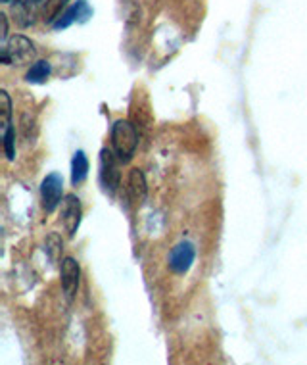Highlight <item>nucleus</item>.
<instances>
[{"label": "nucleus", "instance_id": "nucleus-3", "mask_svg": "<svg viewBox=\"0 0 307 365\" xmlns=\"http://www.w3.org/2000/svg\"><path fill=\"white\" fill-rule=\"evenodd\" d=\"M121 160L118 154L110 148H102L100 152V181L104 189L110 195H115V190L120 189L121 185Z\"/></svg>", "mask_w": 307, "mask_h": 365}, {"label": "nucleus", "instance_id": "nucleus-13", "mask_svg": "<svg viewBox=\"0 0 307 365\" xmlns=\"http://www.w3.org/2000/svg\"><path fill=\"white\" fill-rule=\"evenodd\" d=\"M0 101H2V118H4V129L8 125H12V101L8 96L6 91H0Z\"/></svg>", "mask_w": 307, "mask_h": 365}, {"label": "nucleus", "instance_id": "nucleus-8", "mask_svg": "<svg viewBox=\"0 0 307 365\" xmlns=\"http://www.w3.org/2000/svg\"><path fill=\"white\" fill-rule=\"evenodd\" d=\"M60 279H62V290L69 302L76 298L81 281V267L73 258H63L60 265Z\"/></svg>", "mask_w": 307, "mask_h": 365}, {"label": "nucleus", "instance_id": "nucleus-5", "mask_svg": "<svg viewBox=\"0 0 307 365\" xmlns=\"http://www.w3.org/2000/svg\"><path fill=\"white\" fill-rule=\"evenodd\" d=\"M90 18H93V8L88 6L87 0H77L71 6L66 8V12H62L54 19L52 27L60 31V29H68L73 24H85Z\"/></svg>", "mask_w": 307, "mask_h": 365}, {"label": "nucleus", "instance_id": "nucleus-10", "mask_svg": "<svg viewBox=\"0 0 307 365\" xmlns=\"http://www.w3.org/2000/svg\"><path fill=\"white\" fill-rule=\"evenodd\" d=\"M88 175V158L83 150H77L71 160V182L73 185H81Z\"/></svg>", "mask_w": 307, "mask_h": 365}, {"label": "nucleus", "instance_id": "nucleus-12", "mask_svg": "<svg viewBox=\"0 0 307 365\" xmlns=\"http://www.w3.org/2000/svg\"><path fill=\"white\" fill-rule=\"evenodd\" d=\"M4 152H6L8 160L16 158V129L12 125L4 129Z\"/></svg>", "mask_w": 307, "mask_h": 365}, {"label": "nucleus", "instance_id": "nucleus-4", "mask_svg": "<svg viewBox=\"0 0 307 365\" xmlns=\"http://www.w3.org/2000/svg\"><path fill=\"white\" fill-rule=\"evenodd\" d=\"M63 196V179L60 173H51L41 182V202L46 214H52L62 204Z\"/></svg>", "mask_w": 307, "mask_h": 365}, {"label": "nucleus", "instance_id": "nucleus-14", "mask_svg": "<svg viewBox=\"0 0 307 365\" xmlns=\"http://www.w3.org/2000/svg\"><path fill=\"white\" fill-rule=\"evenodd\" d=\"M0 19H2V43L8 41V18L6 14H0Z\"/></svg>", "mask_w": 307, "mask_h": 365}, {"label": "nucleus", "instance_id": "nucleus-7", "mask_svg": "<svg viewBox=\"0 0 307 365\" xmlns=\"http://www.w3.org/2000/svg\"><path fill=\"white\" fill-rule=\"evenodd\" d=\"M83 217L81 200L76 195H68L62 200V223L69 237H76Z\"/></svg>", "mask_w": 307, "mask_h": 365}, {"label": "nucleus", "instance_id": "nucleus-1", "mask_svg": "<svg viewBox=\"0 0 307 365\" xmlns=\"http://www.w3.org/2000/svg\"><path fill=\"white\" fill-rule=\"evenodd\" d=\"M138 146L137 127L129 120H118L112 127V150L118 154L121 164H129Z\"/></svg>", "mask_w": 307, "mask_h": 365}, {"label": "nucleus", "instance_id": "nucleus-2", "mask_svg": "<svg viewBox=\"0 0 307 365\" xmlns=\"http://www.w3.org/2000/svg\"><path fill=\"white\" fill-rule=\"evenodd\" d=\"M37 56L35 44L24 35H16L2 43L0 48V62L4 66H27Z\"/></svg>", "mask_w": 307, "mask_h": 365}, {"label": "nucleus", "instance_id": "nucleus-11", "mask_svg": "<svg viewBox=\"0 0 307 365\" xmlns=\"http://www.w3.org/2000/svg\"><path fill=\"white\" fill-rule=\"evenodd\" d=\"M52 73V66L51 62H46V60H38L29 68V71L26 73V81L33 83V85H41L44 83Z\"/></svg>", "mask_w": 307, "mask_h": 365}, {"label": "nucleus", "instance_id": "nucleus-9", "mask_svg": "<svg viewBox=\"0 0 307 365\" xmlns=\"http://www.w3.org/2000/svg\"><path fill=\"white\" fill-rule=\"evenodd\" d=\"M127 196H129V200L135 206H142L146 200V196H148V182H146L145 173L140 170H131L129 173V179H127Z\"/></svg>", "mask_w": 307, "mask_h": 365}, {"label": "nucleus", "instance_id": "nucleus-6", "mask_svg": "<svg viewBox=\"0 0 307 365\" xmlns=\"http://www.w3.org/2000/svg\"><path fill=\"white\" fill-rule=\"evenodd\" d=\"M196 259V248L192 242L182 240L171 250L170 254V269L177 275H184Z\"/></svg>", "mask_w": 307, "mask_h": 365}]
</instances>
